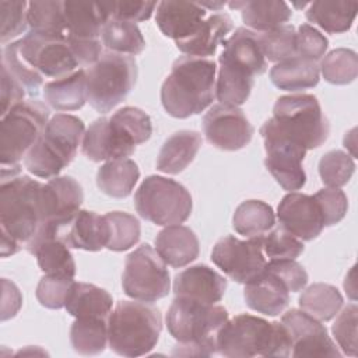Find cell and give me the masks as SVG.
<instances>
[{
    "label": "cell",
    "mask_w": 358,
    "mask_h": 358,
    "mask_svg": "<svg viewBox=\"0 0 358 358\" xmlns=\"http://www.w3.org/2000/svg\"><path fill=\"white\" fill-rule=\"evenodd\" d=\"M43 183L29 176L1 180L0 187V250L15 255L46 227Z\"/></svg>",
    "instance_id": "cell-1"
},
{
    "label": "cell",
    "mask_w": 358,
    "mask_h": 358,
    "mask_svg": "<svg viewBox=\"0 0 358 358\" xmlns=\"http://www.w3.org/2000/svg\"><path fill=\"white\" fill-rule=\"evenodd\" d=\"M215 62L208 57H178L161 87L168 115L186 119L201 113L215 98Z\"/></svg>",
    "instance_id": "cell-2"
},
{
    "label": "cell",
    "mask_w": 358,
    "mask_h": 358,
    "mask_svg": "<svg viewBox=\"0 0 358 358\" xmlns=\"http://www.w3.org/2000/svg\"><path fill=\"white\" fill-rule=\"evenodd\" d=\"M166 327L178 341L173 355H204L217 352V336L228 320L224 306L175 296L168 313Z\"/></svg>",
    "instance_id": "cell-3"
},
{
    "label": "cell",
    "mask_w": 358,
    "mask_h": 358,
    "mask_svg": "<svg viewBox=\"0 0 358 358\" xmlns=\"http://www.w3.org/2000/svg\"><path fill=\"white\" fill-rule=\"evenodd\" d=\"M217 352L228 358L288 357L291 341L281 323L242 313L228 319L220 329Z\"/></svg>",
    "instance_id": "cell-4"
},
{
    "label": "cell",
    "mask_w": 358,
    "mask_h": 358,
    "mask_svg": "<svg viewBox=\"0 0 358 358\" xmlns=\"http://www.w3.org/2000/svg\"><path fill=\"white\" fill-rule=\"evenodd\" d=\"M329 130L320 103L310 94L280 96L274 103L273 117L260 127V133L282 137L306 151L320 147L327 140Z\"/></svg>",
    "instance_id": "cell-5"
},
{
    "label": "cell",
    "mask_w": 358,
    "mask_h": 358,
    "mask_svg": "<svg viewBox=\"0 0 358 358\" xmlns=\"http://www.w3.org/2000/svg\"><path fill=\"white\" fill-rule=\"evenodd\" d=\"M161 330L159 309L143 301H120L108 316V344L117 355L148 354L157 345Z\"/></svg>",
    "instance_id": "cell-6"
},
{
    "label": "cell",
    "mask_w": 358,
    "mask_h": 358,
    "mask_svg": "<svg viewBox=\"0 0 358 358\" xmlns=\"http://www.w3.org/2000/svg\"><path fill=\"white\" fill-rule=\"evenodd\" d=\"M48 122L49 108L38 99L22 101L1 116V180L20 175V161L25 158L28 151L41 137Z\"/></svg>",
    "instance_id": "cell-7"
},
{
    "label": "cell",
    "mask_w": 358,
    "mask_h": 358,
    "mask_svg": "<svg viewBox=\"0 0 358 358\" xmlns=\"http://www.w3.org/2000/svg\"><path fill=\"white\" fill-rule=\"evenodd\" d=\"M81 119L56 113L24 158L25 168L38 178L52 179L71 164L84 137Z\"/></svg>",
    "instance_id": "cell-8"
},
{
    "label": "cell",
    "mask_w": 358,
    "mask_h": 358,
    "mask_svg": "<svg viewBox=\"0 0 358 358\" xmlns=\"http://www.w3.org/2000/svg\"><path fill=\"white\" fill-rule=\"evenodd\" d=\"M85 76L90 105L106 113L124 101L136 85L137 63L130 55L106 52L85 69Z\"/></svg>",
    "instance_id": "cell-9"
},
{
    "label": "cell",
    "mask_w": 358,
    "mask_h": 358,
    "mask_svg": "<svg viewBox=\"0 0 358 358\" xmlns=\"http://www.w3.org/2000/svg\"><path fill=\"white\" fill-rule=\"evenodd\" d=\"M134 206L141 218L157 225L185 222L193 208L189 190L179 182L158 176H147L134 194Z\"/></svg>",
    "instance_id": "cell-10"
},
{
    "label": "cell",
    "mask_w": 358,
    "mask_h": 358,
    "mask_svg": "<svg viewBox=\"0 0 358 358\" xmlns=\"http://www.w3.org/2000/svg\"><path fill=\"white\" fill-rule=\"evenodd\" d=\"M122 287L127 296L143 302H155L168 295L171 280L166 264L148 243L126 257Z\"/></svg>",
    "instance_id": "cell-11"
},
{
    "label": "cell",
    "mask_w": 358,
    "mask_h": 358,
    "mask_svg": "<svg viewBox=\"0 0 358 358\" xmlns=\"http://www.w3.org/2000/svg\"><path fill=\"white\" fill-rule=\"evenodd\" d=\"M211 260L231 280L241 284L253 280L267 264V257L263 253L262 236L241 241L232 235H227L218 239L214 245Z\"/></svg>",
    "instance_id": "cell-12"
},
{
    "label": "cell",
    "mask_w": 358,
    "mask_h": 358,
    "mask_svg": "<svg viewBox=\"0 0 358 358\" xmlns=\"http://www.w3.org/2000/svg\"><path fill=\"white\" fill-rule=\"evenodd\" d=\"M18 45L27 63L42 76L62 78L74 73L78 67L67 36H52L29 31L22 39H18Z\"/></svg>",
    "instance_id": "cell-13"
},
{
    "label": "cell",
    "mask_w": 358,
    "mask_h": 358,
    "mask_svg": "<svg viewBox=\"0 0 358 358\" xmlns=\"http://www.w3.org/2000/svg\"><path fill=\"white\" fill-rule=\"evenodd\" d=\"M48 236L60 239L69 248L98 252L106 248L109 231L103 215L88 210H78L73 217L48 227L45 232L32 245L28 246V249Z\"/></svg>",
    "instance_id": "cell-14"
},
{
    "label": "cell",
    "mask_w": 358,
    "mask_h": 358,
    "mask_svg": "<svg viewBox=\"0 0 358 358\" xmlns=\"http://www.w3.org/2000/svg\"><path fill=\"white\" fill-rule=\"evenodd\" d=\"M203 131L214 147L224 151H236L250 143L255 129L242 109L218 103L204 115Z\"/></svg>",
    "instance_id": "cell-15"
},
{
    "label": "cell",
    "mask_w": 358,
    "mask_h": 358,
    "mask_svg": "<svg viewBox=\"0 0 358 358\" xmlns=\"http://www.w3.org/2000/svg\"><path fill=\"white\" fill-rule=\"evenodd\" d=\"M291 341L292 357H341L320 320L303 310L289 309L281 317Z\"/></svg>",
    "instance_id": "cell-16"
},
{
    "label": "cell",
    "mask_w": 358,
    "mask_h": 358,
    "mask_svg": "<svg viewBox=\"0 0 358 358\" xmlns=\"http://www.w3.org/2000/svg\"><path fill=\"white\" fill-rule=\"evenodd\" d=\"M81 150L94 162L112 161L130 157L136 151V143L116 119L99 117L84 133Z\"/></svg>",
    "instance_id": "cell-17"
},
{
    "label": "cell",
    "mask_w": 358,
    "mask_h": 358,
    "mask_svg": "<svg viewBox=\"0 0 358 358\" xmlns=\"http://www.w3.org/2000/svg\"><path fill=\"white\" fill-rule=\"evenodd\" d=\"M263 140L266 150L264 165L277 183L288 192L302 189L306 183V173L302 166L306 150L280 137L267 136Z\"/></svg>",
    "instance_id": "cell-18"
},
{
    "label": "cell",
    "mask_w": 358,
    "mask_h": 358,
    "mask_svg": "<svg viewBox=\"0 0 358 358\" xmlns=\"http://www.w3.org/2000/svg\"><path fill=\"white\" fill-rule=\"evenodd\" d=\"M280 225L301 241H312L324 228L320 207L313 196L291 192L285 194L277 208Z\"/></svg>",
    "instance_id": "cell-19"
},
{
    "label": "cell",
    "mask_w": 358,
    "mask_h": 358,
    "mask_svg": "<svg viewBox=\"0 0 358 358\" xmlns=\"http://www.w3.org/2000/svg\"><path fill=\"white\" fill-rule=\"evenodd\" d=\"M227 289V280L206 264L192 266L173 280V294L179 298H189L203 303L220 302Z\"/></svg>",
    "instance_id": "cell-20"
},
{
    "label": "cell",
    "mask_w": 358,
    "mask_h": 358,
    "mask_svg": "<svg viewBox=\"0 0 358 358\" xmlns=\"http://www.w3.org/2000/svg\"><path fill=\"white\" fill-rule=\"evenodd\" d=\"M243 296L250 309L277 316L288 306L289 289L278 275L264 267L259 275L245 284Z\"/></svg>",
    "instance_id": "cell-21"
},
{
    "label": "cell",
    "mask_w": 358,
    "mask_h": 358,
    "mask_svg": "<svg viewBox=\"0 0 358 358\" xmlns=\"http://www.w3.org/2000/svg\"><path fill=\"white\" fill-rule=\"evenodd\" d=\"M206 8L197 1L165 0L158 3L155 22L159 31L175 42L190 36L206 18Z\"/></svg>",
    "instance_id": "cell-22"
},
{
    "label": "cell",
    "mask_w": 358,
    "mask_h": 358,
    "mask_svg": "<svg viewBox=\"0 0 358 358\" xmlns=\"http://www.w3.org/2000/svg\"><path fill=\"white\" fill-rule=\"evenodd\" d=\"M110 18L108 1H64L67 38L99 39L105 24Z\"/></svg>",
    "instance_id": "cell-23"
},
{
    "label": "cell",
    "mask_w": 358,
    "mask_h": 358,
    "mask_svg": "<svg viewBox=\"0 0 358 358\" xmlns=\"http://www.w3.org/2000/svg\"><path fill=\"white\" fill-rule=\"evenodd\" d=\"M48 227L73 217L84 200L81 185L73 176H55L43 186Z\"/></svg>",
    "instance_id": "cell-24"
},
{
    "label": "cell",
    "mask_w": 358,
    "mask_h": 358,
    "mask_svg": "<svg viewBox=\"0 0 358 358\" xmlns=\"http://www.w3.org/2000/svg\"><path fill=\"white\" fill-rule=\"evenodd\" d=\"M155 250L165 264L179 268L194 262L200 253L196 234L185 225H168L155 238Z\"/></svg>",
    "instance_id": "cell-25"
},
{
    "label": "cell",
    "mask_w": 358,
    "mask_h": 358,
    "mask_svg": "<svg viewBox=\"0 0 358 358\" xmlns=\"http://www.w3.org/2000/svg\"><path fill=\"white\" fill-rule=\"evenodd\" d=\"M232 29V20L228 14L217 13L201 21L199 28L187 38L176 41V48L186 56H213L217 46L225 41Z\"/></svg>",
    "instance_id": "cell-26"
},
{
    "label": "cell",
    "mask_w": 358,
    "mask_h": 358,
    "mask_svg": "<svg viewBox=\"0 0 358 358\" xmlns=\"http://www.w3.org/2000/svg\"><path fill=\"white\" fill-rule=\"evenodd\" d=\"M201 147V136L194 130H179L169 136L162 144L158 158L157 169L176 175L190 165Z\"/></svg>",
    "instance_id": "cell-27"
},
{
    "label": "cell",
    "mask_w": 358,
    "mask_h": 358,
    "mask_svg": "<svg viewBox=\"0 0 358 358\" xmlns=\"http://www.w3.org/2000/svg\"><path fill=\"white\" fill-rule=\"evenodd\" d=\"M232 10H239L246 27L262 34L278 28L291 18L292 11L285 1L255 0V1H231Z\"/></svg>",
    "instance_id": "cell-28"
},
{
    "label": "cell",
    "mask_w": 358,
    "mask_h": 358,
    "mask_svg": "<svg viewBox=\"0 0 358 358\" xmlns=\"http://www.w3.org/2000/svg\"><path fill=\"white\" fill-rule=\"evenodd\" d=\"M222 56L249 70L253 76L266 71L267 60L263 55L257 32L241 27L222 42Z\"/></svg>",
    "instance_id": "cell-29"
},
{
    "label": "cell",
    "mask_w": 358,
    "mask_h": 358,
    "mask_svg": "<svg viewBox=\"0 0 358 358\" xmlns=\"http://www.w3.org/2000/svg\"><path fill=\"white\" fill-rule=\"evenodd\" d=\"M218 63L220 69L215 84L217 99L221 103L234 106L245 103L253 88L255 76L222 55H220Z\"/></svg>",
    "instance_id": "cell-30"
},
{
    "label": "cell",
    "mask_w": 358,
    "mask_h": 358,
    "mask_svg": "<svg viewBox=\"0 0 358 358\" xmlns=\"http://www.w3.org/2000/svg\"><path fill=\"white\" fill-rule=\"evenodd\" d=\"M271 83L284 91H302L313 88L320 80L316 62L295 56L275 63L270 70Z\"/></svg>",
    "instance_id": "cell-31"
},
{
    "label": "cell",
    "mask_w": 358,
    "mask_h": 358,
    "mask_svg": "<svg viewBox=\"0 0 358 358\" xmlns=\"http://www.w3.org/2000/svg\"><path fill=\"white\" fill-rule=\"evenodd\" d=\"M46 102L56 110H76L84 106L87 96V76L85 69L56 78L43 85Z\"/></svg>",
    "instance_id": "cell-32"
},
{
    "label": "cell",
    "mask_w": 358,
    "mask_h": 358,
    "mask_svg": "<svg viewBox=\"0 0 358 358\" xmlns=\"http://www.w3.org/2000/svg\"><path fill=\"white\" fill-rule=\"evenodd\" d=\"M110 294L94 284L76 282L71 285L66 301V310L74 317H105L112 310Z\"/></svg>",
    "instance_id": "cell-33"
},
{
    "label": "cell",
    "mask_w": 358,
    "mask_h": 358,
    "mask_svg": "<svg viewBox=\"0 0 358 358\" xmlns=\"http://www.w3.org/2000/svg\"><path fill=\"white\" fill-rule=\"evenodd\" d=\"M140 178V171L137 164L130 158H120L106 161L96 172V186L98 189L115 199L127 197L137 180Z\"/></svg>",
    "instance_id": "cell-34"
},
{
    "label": "cell",
    "mask_w": 358,
    "mask_h": 358,
    "mask_svg": "<svg viewBox=\"0 0 358 358\" xmlns=\"http://www.w3.org/2000/svg\"><path fill=\"white\" fill-rule=\"evenodd\" d=\"M357 11V1L319 0L309 4L305 15L309 22L319 25L329 34H343L351 28Z\"/></svg>",
    "instance_id": "cell-35"
},
{
    "label": "cell",
    "mask_w": 358,
    "mask_h": 358,
    "mask_svg": "<svg viewBox=\"0 0 358 358\" xmlns=\"http://www.w3.org/2000/svg\"><path fill=\"white\" fill-rule=\"evenodd\" d=\"M29 253L35 255L39 268L45 274L66 275L74 278L76 263L69 246L55 236H48L36 242L28 249Z\"/></svg>",
    "instance_id": "cell-36"
},
{
    "label": "cell",
    "mask_w": 358,
    "mask_h": 358,
    "mask_svg": "<svg viewBox=\"0 0 358 358\" xmlns=\"http://www.w3.org/2000/svg\"><path fill=\"white\" fill-rule=\"evenodd\" d=\"M275 224L271 206L262 200L242 201L232 217L234 229L243 236L256 238L267 234Z\"/></svg>",
    "instance_id": "cell-37"
},
{
    "label": "cell",
    "mask_w": 358,
    "mask_h": 358,
    "mask_svg": "<svg viewBox=\"0 0 358 358\" xmlns=\"http://www.w3.org/2000/svg\"><path fill=\"white\" fill-rule=\"evenodd\" d=\"M70 343L81 355H98L108 344V319L76 317L70 329Z\"/></svg>",
    "instance_id": "cell-38"
},
{
    "label": "cell",
    "mask_w": 358,
    "mask_h": 358,
    "mask_svg": "<svg viewBox=\"0 0 358 358\" xmlns=\"http://www.w3.org/2000/svg\"><path fill=\"white\" fill-rule=\"evenodd\" d=\"M343 302L340 291L324 282L312 284L299 296L301 309L320 322L331 320L341 309Z\"/></svg>",
    "instance_id": "cell-39"
},
{
    "label": "cell",
    "mask_w": 358,
    "mask_h": 358,
    "mask_svg": "<svg viewBox=\"0 0 358 358\" xmlns=\"http://www.w3.org/2000/svg\"><path fill=\"white\" fill-rule=\"evenodd\" d=\"M102 43L109 52L122 55H138L145 48V41L134 22L110 18L102 29Z\"/></svg>",
    "instance_id": "cell-40"
},
{
    "label": "cell",
    "mask_w": 358,
    "mask_h": 358,
    "mask_svg": "<svg viewBox=\"0 0 358 358\" xmlns=\"http://www.w3.org/2000/svg\"><path fill=\"white\" fill-rule=\"evenodd\" d=\"M28 25L31 27V31L38 34L67 36L64 1H29Z\"/></svg>",
    "instance_id": "cell-41"
},
{
    "label": "cell",
    "mask_w": 358,
    "mask_h": 358,
    "mask_svg": "<svg viewBox=\"0 0 358 358\" xmlns=\"http://www.w3.org/2000/svg\"><path fill=\"white\" fill-rule=\"evenodd\" d=\"M103 217L108 222L109 238L106 248L109 250L123 252L138 242L141 227L134 215L124 211H110Z\"/></svg>",
    "instance_id": "cell-42"
},
{
    "label": "cell",
    "mask_w": 358,
    "mask_h": 358,
    "mask_svg": "<svg viewBox=\"0 0 358 358\" xmlns=\"http://www.w3.org/2000/svg\"><path fill=\"white\" fill-rule=\"evenodd\" d=\"M319 70L323 78L330 84H350L358 74V56L354 50L347 48L334 49L322 59Z\"/></svg>",
    "instance_id": "cell-43"
},
{
    "label": "cell",
    "mask_w": 358,
    "mask_h": 358,
    "mask_svg": "<svg viewBox=\"0 0 358 358\" xmlns=\"http://www.w3.org/2000/svg\"><path fill=\"white\" fill-rule=\"evenodd\" d=\"M259 41L266 60L280 63L298 56L296 31L289 24L259 34Z\"/></svg>",
    "instance_id": "cell-44"
},
{
    "label": "cell",
    "mask_w": 358,
    "mask_h": 358,
    "mask_svg": "<svg viewBox=\"0 0 358 358\" xmlns=\"http://www.w3.org/2000/svg\"><path fill=\"white\" fill-rule=\"evenodd\" d=\"M1 66H4L21 83L28 95L36 96L39 94V88L42 85V74L29 66L22 57L18 41L4 46Z\"/></svg>",
    "instance_id": "cell-45"
},
{
    "label": "cell",
    "mask_w": 358,
    "mask_h": 358,
    "mask_svg": "<svg viewBox=\"0 0 358 358\" xmlns=\"http://www.w3.org/2000/svg\"><path fill=\"white\" fill-rule=\"evenodd\" d=\"M355 171L352 157L341 150L326 152L319 161V175L327 187L340 189L347 185Z\"/></svg>",
    "instance_id": "cell-46"
},
{
    "label": "cell",
    "mask_w": 358,
    "mask_h": 358,
    "mask_svg": "<svg viewBox=\"0 0 358 358\" xmlns=\"http://www.w3.org/2000/svg\"><path fill=\"white\" fill-rule=\"evenodd\" d=\"M263 253L268 260H295L303 252V243L281 225L262 236Z\"/></svg>",
    "instance_id": "cell-47"
},
{
    "label": "cell",
    "mask_w": 358,
    "mask_h": 358,
    "mask_svg": "<svg viewBox=\"0 0 358 358\" xmlns=\"http://www.w3.org/2000/svg\"><path fill=\"white\" fill-rule=\"evenodd\" d=\"M74 280L66 275L45 274L36 287V299L48 309H60L66 305Z\"/></svg>",
    "instance_id": "cell-48"
},
{
    "label": "cell",
    "mask_w": 358,
    "mask_h": 358,
    "mask_svg": "<svg viewBox=\"0 0 358 358\" xmlns=\"http://www.w3.org/2000/svg\"><path fill=\"white\" fill-rule=\"evenodd\" d=\"M0 41H7L22 34L28 25V3L27 1H0Z\"/></svg>",
    "instance_id": "cell-49"
},
{
    "label": "cell",
    "mask_w": 358,
    "mask_h": 358,
    "mask_svg": "<svg viewBox=\"0 0 358 358\" xmlns=\"http://www.w3.org/2000/svg\"><path fill=\"white\" fill-rule=\"evenodd\" d=\"M357 305H347L343 312L337 316L331 331L344 354L355 357L357 355Z\"/></svg>",
    "instance_id": "cell-50"
},
{
    "label": "cell",
    "mask_w": 358,
    "mask_h": 358,
    "mask_svg": "<svg viewBox=\"0 0 358 358\" xmlns=\"http://www.w3.org/2000/svg\"><path fill=\"white\" fill-rule=\"evenodd\" d=\"M131 136L136 145L145 143L152 134L150 116L134 106H124L112 115Z\"/></svg>",
    "instance_id": "cell-51"
},
{
    "label": "cell",
    "mask_w": 358,
    "mask_h": 358,
    "mask_svg": "<svg viewBox=\"0 0 358 358\" xmlns=\"http://www.w3.org/2000/svg\"><path fill=\"white\" fill-rule=\"evenodd\" d=\"M313 197L316 199L320 207L324 227L336 225L344 218L348 210V200L343 190L327 187V189L319 190Z\"/></svg>",
    "instance_id": "cell-52"
},
{
    "label": "cell",
    "mask_w": 358,
    "mask_h": 358,
    "mask_svg": "<svg viewBox=\"0 0 358 358\" xmlns=\"http://www.w3.org/2000/svg\"><path fill=\"white\" fill-rule=\"evenodd\" d=\"M329 46L327 38L310 24H302L296 32V52L298 56L319 60L324 56Z\"/></svg>",
    "instance_id": "cell-53"
},
{
    "label": "cell",
    "mask_w": 358,
    "mask_h": 358,
    "mask_svg": "<svg viewBox=\"0 0 358 358\" xmlns=\"http://www.w3.org/2000/svg\"><path fill=\"white\" fill-rule=\"evenodd\" d=\"M266 268L278 275L285 282L289 292L302 291L308 284L306 270L292 259L267 260Z\"/></svg>",
    "instance_id": "cell-54"
},
{
    "label": "cell",
    "mask_w": 358,
    "mask_h": 358,
    "mask_svg": "<svg viewBox=\"0 0 358 358\" xmlns=\"http://www.w3.org/2000/svg\"><path fill=\"white\" fill-rule=\"evenodd\" d=\"M112 18L140 22L151 17L157 7L154 1H108Z\"/></svg>",
    "instance_id": "cell-55"
},
{
    "label": "cell",
    "mask_w": 358,
    "mask_h": 358,
    "mask_svg": "<svg viewBox=\"0 0 358 358\" xmlns=\"http://www.w3.org/2000/svg\"><path fill=\"white\" fill-rule=\"evenodd\" d=\"M27 91L21 83L1 66V116L6 115L13 106L24 101Z\"/></svg>",
    "instance_id": "cell-56"
},
{
    "label": "cell",
    "mask_w": 358,
    "mask_h": 358,
    "mask_svg": "<svg viewBox=\"0 0 358 358\" xmlns=\"http://www.w3.org/2000/svg\"><path fill=\"white\" fill-rule=\"evenodd\" d=\"M70 49L78 66L90 67L102 56V43L99 39H71L67 38Z\"/></svg>",
    "instance_id": "cell-57"
},
{
    "label": "cell",
    "mask_w": 358,
    "mask_h": 358,
    "mask_svg": "<svg viewBox=\"0 0 358 358\" xmlns=\"http://www.w3.org/2000/svg\"><path fill=\"white\" fill-rule=\"evenodd\" d=\"M3 287V296H1V320H7L10 317H14L17 312L21 308L22 303V295L17 285L7 278L1 280Z\"/></svg>",
    "instance_id": "cell-58"
},
{
    "label": "cell",
    "mask_w": 358,
    "mask_h": 358,
    "mask_svg": "<svg viewBox=\"0 0 358 358\" xmlns=\"http://www.w3.org/2000/svg\"><path fill=\"white\" fill-rule=\"evenodd\" d=\"M203 8H213V10H221L224 6H225V3L224 1H206V3H200V1H197Z\"/></svg>",
    "instance_id": "cell-59"
}]
</instances>
